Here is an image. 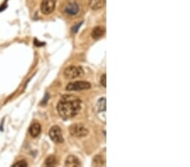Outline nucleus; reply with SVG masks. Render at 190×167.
I'll list each match as a JSON object with an SVG mask.
<instances>
[{
	"mask_svg": "<svg viewBox=\"0 0 190 167\" xmlns=\"http://www.w3.org/2000/svg\"><path fill=\"white\" fill-rule=\"evenodd\" d=\"M7 8V3L5 2L4 3H3V5L0 7V12H2V10H3V9H5Z\"/></svg>",
	"mask_w": 190,
	"mask_h": 167,
	"instance_id": "obj_19",
	"label": "nucleus"
},
{
	"mask_svg": "<svg viewBox=\"0 0 190 167\" xmlns=\"http://www.w3.org/2000/svg\"><path fill=\"white\" fill-rule=\"evenodd\" d=\"M90 84L87 81H75L73 83H69L66 86V90L68 91H74V90H88L90 88Z\"/></svg>",
	"mask_w": 190,
	"mask_h": 167,
	"instance_id": "obj_5",
	"label": "nucleus"
},
{
	"mask_svg": "<svg viewBox=\"0 0 190 167\" xmlns=\"http://www.w3.org/2000/svg\"><path fill=\"white\" fill-rule=\"evenodd\" d=\"M48 94H47V95H46V96H45L44 100L41 101V105H45V104H46V102H48Z\"/></svg>",
	"mask_w": 190,
	"mask_h": 167,
	"instance_id": "obj_18",
	"label": "nucleus"
},
{
	"mask_svg": "<svg viewBox=\"0 0 190 167\" xmlns=\"http://www.w3.org/2000/svg\"><path fill=\"white\" fill-rule=\"evenodd\" d=\"M105 31H105V29H104L103 27L97 26V27L93 29V31L91 32V36H92V38H94L96 40L100 39L105 35Z\"/></svg>",
	"mask_w": 190,
	"mask_h": 167,
	"instance_id": "obj_10",
	"label": "nucleus"
},
{
	"mask_svg": "<svg viewBox=\"0 0 190 167\" xmlns=\"http://www.w3.org/2000/svg\"><path fill=\"white\" fill-rule=\"evenodd\" d=\"M41 125L39 123H33L31 127H30V129H29V132L31 137L33 138H36L39 136V134L41 133Z\"/></svg>",
	"mask_w": 190,
	"mask_h": 167,
	"instance_id": "obj_11",
	"label": "nucleus"
},
{
	"mask_svg": "<svg viewBox=\"0 0 190 167\" xmlns=\"http://www.w3.org/2000/svg\"><path fill=\"white\" fill-rule=\"evenodd\" d=\"M57 110L60 117L64 119L73 118L81 110V100L72 95L64 96L58 103Z\"/></svg>",
	"mask_w": 190,
	"mask_h": 167,
	"instance_id": "obj_1",
	"label": "nucleus"
},
{
	"mask_svg": "<svg viewBox=\"0 0 190 167\" xmlns=\"http://www.w3.org/2000/svg\"><path fill=\"white\" fill-rule=\"evenodd\" d=\"M105 3H106L105 0H90L89 6L93 10H98L103 8Z\"/></svg>",
	"mask_w": 190,
	"mask_h": 167,
	"instance_id": "obj_9",
	"label": "nucleus"
},
{
	"mask_svg": "<svg viewBox=\"0 0 190 167\" xmlns=\"http://www.w3.org/2000/svg\"><path fill=\"white\" fill-rule=\"evenodd\" d=\"M106 98H101L98 100L97 104H96V107H97V111L98 112H102L103 114H106Z\"/></svg>",
	"mask_w": 190,
	"mask_h": 167,
	"instance_id": "obj_12",
	"label": "nucleus"
},
{
	"mask_svg": "<svg viewBox=\"0 0 190 167\" xmlns=\"http://www.w3.org/2000/svg\"><path fill=\"white\" fill-rule=\"evenodd\" d=\"M69 133L72 136L81 138L85 137L89 134V130L83 124H73L69 128Z\"/></svg>",
	"mask_w": 190,
	"mask_h": 167,
	"instance_id": "obj_2",
	"label": "nucleus"
},
{
	"mask_svg": "<svg viewBox=\"0 0 190 167\" xmlns=\"http://www.w3.org/2000/svg\"><path fill=\"white\" fill-rule=\"evenodd\" d=\"M57 165V159L54 155H50L48 156L46 160H45V166L48 167L55 166Z\"/></svg>",
	"mask_w": 190,
	"mask_h": 167,
	"instance_id": "obj_14",
	"label": "nucleus"
},
{
	"mask_svg": "<svg viewBox=\"0 0 190 167\" xmlns=\"http://www.w3.org/2000/svg\"><path fill=\"white\" fill-rule=\"evenodd\" d=\"M49 136L52 141L56 144L64 143V137L62 134V130L58 126H53L49 131Z\"/></svg>",
	"mask_w": 190,
	"mask_h": 167,
	"instance_id": "obj_4",
	"label": "nucleus"
},
{
	"mask_svg": "<svg viewBox=\"0 0 190 167\" xmlns=\"http://www.w3.org/2000/svg\"><path fill=\"white\" fill-rule=\"evenodd\" d=\"M84 74V71L80 67L76 66H69L67 68H65L64 72V75L66 79H73L77 77H80Z\"/></svg>",
	"mask_w": 190,
	"mask_h": 167,
	"instance_id": "obj_3",
	"label": "nucleus"
},
{
	"mask_svg": "<svg viewBox=\"0 0 190 167\" xmlns=\"http://www.w3.org/2000/svg\"><path fill=\"white\" fill-rule=\"evenodd\" d=\"M56 0H42L41 11L43 15H50L55 9Z\"/></svg>",
	"mask_w": 190,
	"mask_h": 167,
	"instance_id": "obj_6",
	"label": "nucleus"
},
{
	"mask_svg": "<svg viewBox=\"0 0 190 167\" xmlns=\"http://www.w3.org/2000/svg\"><path fill=\"white\" fill-rule=\"evenodd\" d=\"M93 165L95 166H102L106 165L105 159L102 155H96L93 159Z\"/></svg>",
	"mask_w": 190,
	"mask_h": 167,
	"instance_id": "obj_13",
	"label": "nucleus"
},
{
	"mask_svg": "<svg viewBox=\"0 0 190 167\" xmlns=\"http://www.w3.org/2000/svg\"><path fill=\"white\" fill-rule=\"evenodd\" d=\"M14 167H25L27 166V163L25 160H21V161H18L15 164H14Z\"/></svg>",
	"mask_w": 190,
	"mask_h": 167,
	"instance_id": "obj_15",
	"label": "nucleus"
},
{
	"mask_svg": "<svg viewBox=\"0 0 190 167\" xmlns=\"http://www.w3.org/2000/svg\"><path fill=\"white\" fill-rule=\"evenodd\" d=\"M80 11V5L78 3L76 2H69L66 5H65V8H64V12L69 15L70 16H74L76 15Z\"/></svg>",
	"mask_w": 190,
	"mask_h": 167,
	"instance_id": "obj_7",
	"label": "nucleus"
},
{
	"mask_svg": "<svg viewBox=\"0 0 190 167\" xmlns=\"http://www.w3.org/2000/svg\"><path fill=\"white\" fill-rule=\"evenodd\" d=\"M65 166L69 167H79L81 166L80 161L79 160V159L74 156V155H69L66 158L65 160Z\"/></svg>",
	"mask_w": 190,
	"mask_h": 167,
	"instance_id": "obj_8",
	"label": "nucleus"
},
{
	"mask_svg": "<svg viewBox=\"0 0 190 167\" xmlns=\"http://www.w3.org/2000/svg\"><path fill=\"white\" fill-rule=\"evenodd\" d=\"M82 23L83 22H81V23H79V24H77L75 26H74L73 28H72V31H73V32H74V33H76L77 31H78V30H79V28L81 26V25H82Z\"/></svg>",
	"mask_w": 190,
	"mask_h": 167,
	"instance_id": "obj_17",
	"label": "nucleus"
},
{
	"mask_svg": "<svg viewBox=\"0 0 190 167\" xmlns=\"http://www.w3.org/2000/svg\"><path fill=\"white\" fill-rule=\"evenodd\" d=\"M101 84L103 87L106 86V74H102V76L101 77Z\"/></svg>",
	"mask_w": 190,
	"mask_h": 167,
	"instance_id": "obj_16",
	"label": "nucleus"
}]
</instances>
